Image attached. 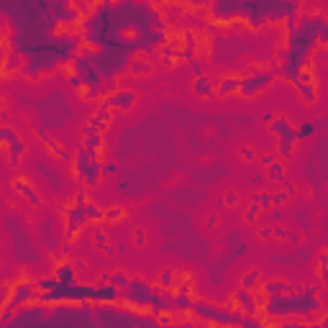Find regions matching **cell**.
I'll return each mask as SVG.
<instances>
[{"mask_svg":"<svg viewBox=\"0 0 328 328\" xmlns=\"http://www.w3.org/2000/svg\"><path fill=\"white\" fill-rule=\"evenodd\" d=\"M274 159H277L274 154H264V157H259V164L261 167H269V164H274Z\"/></svg>","mask_w":328,"mask_h":328,"instance_id":"cell-22","label":"cell"},{"mask_svg":"<svg viewBox=\"0 0 328 328\" xmlns=\"http://www.w3.org/2000/svg\"><path fill=\"white\" fill-rule=\"evenodd\" d=\"M103 141V134H98V131H93V134H87V141H85V149H90V151H98Z\"/></svg>","mask_w":328,"mask_h":328,"instance_id":"cell-16","label":"cell"},{"mask_svg":"<svg viewBox=\"0 0 328 328\" xmlns=\"http://www.w3.org/2000/svg\"><path fill=\"white\" fill-rule=\"evenodd\" d=\"M236 302H238V308H233V310H246V313H254V310H256V300L249 295L246 287H241V290L236 292Z\"/></svg>","mask_w":328,"mask_h":328,"instance_id":"cell-5","label":"cell"},{"mask_svg":"<svg viewBox=\"0 0 328 328\" xmlns=\"http://www.w3.org/2000/svg\"><path fill=\"white\" fill-rule=\"evenodd\" d=\"M256 282H259V272L254 269V272H249L244 279H241V287H246V290H251V285H256Z\"/></svg>","mask_w":328,"mask_h":328,"instance_id":"cell-17","label":"cell"},{"mask_svg":"<svg viewBox=\"0 0 328 328\" xmlns=\"http://www.w3.org/2000/svg\"><path fill=\"white\" fill-rule=\"evenodd\" d=\"M159 287H164V290L172 287V272H162L159 274Z\"/></svg>","mask_w":328,"mask_h":328,"instance_id":"cell-18","label":"cell"},{"mask_svg":"<svg viewBox=\"0 0 328 328\" xmlns=\"http://www.w3.org/2000/svg\"><path fill=\"white\" fill-rule=\"evenodd\" d=\"M295 141H297V136H279V157L282 159H290L292 157V151H295Z\"/></svg>","mask_w":328,"mask_h":328,"instance_id":"cell-8","label":"cell"},{"mask_svg":"<svg viewBox=\"0 0 328 328\" xmlns=\"http://www.w3.org/2000/svg\"><path fill=\"white\" fill-rule=\"evenodd\" d=\"M57 277H59V282L62 285H75V269L70 267V264H62V267H57V272H54Z\"/></svg>","mask_w":328,"mask_h":328,"instance_id":"cell-9","label":"cell"},{"mask_svg":"<svg viewBox=\"0 0 328 328\" xmlns=\"http://www.w3.org/2000/svg\"><path fill=\"white\" fill-rule=\"evenodd\" d=\"M111 285L118 287V290H126V287L131 285V279H128L123 272H116V274H111Z\"/></svg>","mask_w":328,"mask_h":328,"instance_id":"cell-14","label":"cell"},{"mask_svg":"<svg viewBox=\"0 0 328 328\" xmlns=\"http://www.w3.org/2000/svg\"><path fill=\"white\" fill-rule=\"evenodd\" d=\"M134 103H136V93H134V90H118V93L108 95V98L103 100V105L116 108V111H128Z\"/></svg>","mask_w":328,"mask_h":328,"instance_id":"cell-3","label":"cell"},{"mask_svg":"<svg viewBox=\"0 0 328 328\" xmlns=\"http://www.w3.org/2000/svg\"><path fill=\"white\" fill-rule=\"evenodd\" d=\"M272 77H274V72H256L251 77H244L241 85H238V93L241 95H256V93L264 90V87H269Z\"/></svg>","mask_w":328,"mask_h":328,"instance_id":"cell-2","label":"cell"},{"mask_svg":"<svg viewBox=\"0 0 328 328\" xmlns=\"http://www.w3.org/2000/svg\"><path fill=\"white\" fill-rule=\"evenodd\" d=\"M238 85H241V80H236V77H226V80H221L218 90H221L223 95H226V93H236V90H238Z\"/></svg>","mask_w":328,"mask_h":328,"instance_id":"cell-12","label":"cell"},{"mask_svg":"<svg viewBox=\"0 0 328 328\" xmlns=\"http://www.w3.org/2000/svg\"><path fill=\"white\" fill-rule=\"evenodd\" d=\"M261 121H264V123H269V121H274V116H272V113H264V116H261Z\"/></svg>","mask_w":328,"mask_h":328,"instance_id":"cell-26","label":"cell"},{"mask_svg":"<svg viewBox=\"0 0 328 328\" xmlns=\"http://www.w3.org/2000/svg\"><path fill=\"white\" fill-rule=\"evenodd\" d=\"M295 87L302 93V98L308 100V103H315V82H313L310 72H300L297 80H295Z\"/></svg>","mask_w":328,"mask_h":328,"instance_id":"cell-4","label":"cell"},{"mask_svg":"<svg viewBox=\"0 0 328 328\" xmlns=\"http://www.w3.org/2000/svg\"><path fill=\"white\" fill-rule=\"evenodd\" d=\"M267 177H269V180H277V182H282V180H285V164H282V162H274V164H269V167H267Z\"/></svg>","mask_w":328,"mask_h":328,"instance_id":"cell-11","label":"cell"},{"mask_svg":"<svg viewBox=\"0 0 328 328\" xmlns=\"http://www.w3.org/2000/svg\"><path fill=\"white\" fill-rule=\"evenodd\" d=\"M241 157H244V159H256V154H254L251 149H241Z\"/></svg>","mask_w":328,"mask_h":328,"instance_id":"cell-24","label":"cell"},{"mask_svg":"<svg viewBox=\"0 0 328 328\" xmlns=\"http://www.w3.org/2000/svg\"><path fill=\"white\" fill-rule=\"evenodd\" d=\"M157 297V292L151 290L146 282L141 279H131V285L121 292V300H128L131 305H136V308H144V305H151Z\"/></svg>","mask_w":328,"mask_h":328,"instance_id":"cell-1","label":"cell"},{"mask_svg":"<svg viewBox=\"0 0 328 328\" xmlns=\"http://www.w3.org/2000/svg\"><path fill=\"white\" fill-rule=\"evenodd\" d=\"M98 118L108 123V121H111V118H113V113H111V108H108V105H103V108H100V111H98Z\"/></svg>","mask_w":328,"mask_h":328,"instance_id":"cell-19","label":"cell"},{"mask_svg":"<svg viewBox=\"0 0 328 328\" xmlns=\"http://www.w3.org/2000/svg\"><path fill=\"white\" fill-rule=\"evenodd\" d=\"M264 287L267 295H282V292H292V285H287V282H267V285H261Z\"/></svg>","mask_w":328,"mask_h":328,"instance_id":"cell-10","label":"cell"},{"mask_svg":"<svg viewBox=\"0 0 328 328\" xmlns=\"http://www.w3.org/2000/svg\"><path fill=\"white\" fill-rule=\"evenodd\" d=\"M259 208H261V205H256V203H254V205L249 208V213H246V221H256V215H259Z\"/></svg>","mask_w":328,"mask_h":328,"instance_id":"cell-23","label":"cell"},{"mask_svg":"<svg viewBox=\"0 0 328 328\" xmlns=\"http://www.w3.org/2000/svg\"><path fill=\"white\" fill-rule=\"evenodd\" d=\"M320 277H323V282L328 285V267H320Z\"/></svg>","mask_w":328,"mask_h":328,"instance_id":"cell-25","label":"cell"},{"mask_svg":"<svg viewBox=\"0 0 328 328\" xmlns=\"http://www.w3.org/2000/svg\"><path fill=\"white\" fill-rule=\"evenodd\" d=\"M269 128H272V134H274L277 139H279V136H297V134H295V128L290 126L287 118H274Z\"/></svg>","mask_w":328,"mask_h":328,"instance_id":"cell-7","label":"cell"},{"mask_svg":"<svg viewBox=\"0 0 328 328\" xmlns=\"http://www.w3.org/2000/svg\"><path fill=\"white\" fill-rule=\"evenodd\" d=\"M295 134H297V139H308V136L313 134V126H300Z\"/></svg>","mask_w":328,"mask_h":328,"instance_id":"cell-20","label":"cell"},{"mask_svg":"<svg viewBox=\"0 0 328 328\" xmlns=\"http://www.w3.org/2000/svg\"><path fill=\"white\" fill-rule=\"evenodd\" d=\"M16 187H18V192H24V195H26V198H29L34 205H39V195H36V192H34L26 182H21V180H18V182H16Z\"/></svg>","mask_w":328,"mask_h":328,"instance_id":"cell-15","label":"cell"},{"mask_svg":"<svg viewBox=\"0 0 328 328\" xmlns=\"http://www.w3.org/2000/svg\"><path fill=\"white\" fill-rule=\"evenodd\" d=\"M195 93H198V95H210L213 93V82L208 77H198V80H195Z\"/></svg>","mask_w":328,"mask_h":328,"instance_id":"cell-13","label":"cell"},{"mask_svg":"<svg viewBox=\"0 0 328 328\" xmlns=\"http://www.w3.org/2000/svg\"><path fill=\"white\" fill-rule=\"evenodd\" d=\"M287 200V192H277V195H272V205H282Z\"/></svg>","mask_w":328,"mask_h":328,"instance_id":"cell-21","label":"cell"},{"mask_svg":"<svg viewBox=\"0 0 328 328\" xmlns=\"http://www.w3.org/2000/svg\"><path fill=\"white\" fill-rule=\"evenodd\" d=\"M3 139H8V141H11L8 146L13 149V151H11V162H18V159H21V154H24V144L18 141V136L13 134L11 128H3Z\"/></svg>","mask_w":328,"mask_h":328,"instance_id":"cell-6","label":"cell"}]
</instances>
